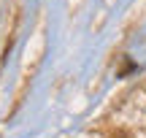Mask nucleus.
Wrapping results in <instances>:
<instances>
[{"label": "nucleus", "mask_w": 146, "mask_h": 138, "mask_svg": "<svg viewBox=\"0 0 146 138\" xmlns=\"http://www.w3.org/2000/svg\"><path fill=\"white\" fill-rule=\"evenodd\" d=\"M114 138H127V135H125V133H116V135H114Z\"/></svg>", "instance_id": "nucleus-1"}]
</instances>
